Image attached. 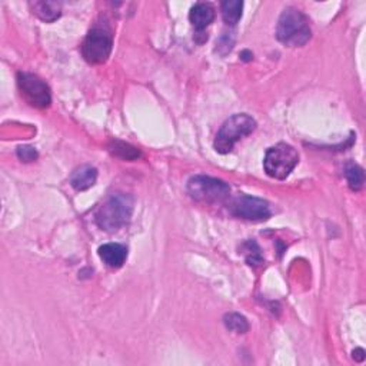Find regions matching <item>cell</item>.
I'll use <instances>...</instances> for the list:
<instances>
[{
	"label": "cell",
	"instance_id": "17",
	"mask_svg": "<svg viewBox=\"0 0 366 366\" xmlns=\"http://www.w3.org/2000/svg\"><path fill=\"white\" fill-rule=\"evenodd\" d=\"M242 250H243V255L246 258V262L250 266H256L261 265L263 262V256L261 254V247L258 246V243L255 241H247L242 245Z\"/></svg>",
	"mask_w": 366,
	"mask_h": 366
},
{
	"label": "cell",
	"instance_id": "18",
	"mask_svg": "<svg viewBox=\"0 0 366 366\" xmlns=\"http://www.w3.org/2000/svg\"><path fill=\"white\" fill-rule=\"evenodd\" d=\"M17 156L23 162H33L37 159V152L32 146H21L17 149Z\"/></svg>",
	"mask_w": 366,
	"mask_h": 366
},
{
	"label": "cell",
	"instance_id": "4",
	"mask_svg": "<svg viewBox=\"0 0 366 366\" xmlns=\"http://www.w3.org/2000/svg\"><path fill=\"white\" fill-rule=\"evenodd\" d=\"M299 163V155L295 148L286 143H278L266 150L263 167L267 176L278 181L286 179Z\"/></svg>",
	"mask_w": 366,
	"mask_h": 366
},
{
	"label": "cell",
	"instance_id": "15",
	"mask_svg": "<svg viewBox=\"0 0 366 366\" xmlns=\"http://www.w3.org/2000/svg\"><path fill=\"white\" fill-rule=\"evenodd\" d=\"M345 176L346 181H348V185L352 190L358 192L363 187V182H365V173L363 169L359 165L355 163H349L345 169Z\"/></svg>",
	"mask_w": 366,
	"mask_h": 366
},
{
	"label": "cell",
	"instance_id": "7",
	"mask_svg": "<svg viewBox=\"0 0 366 366\" xmlns=\"http://www.w3.org/2000/svg\"><path fill=\"white\" fill-rule=\"evenodd\" d=\"M17 86L25 101L37 109L49 108L52 103L50 89L39 76L28 72L17 73Z\"/></svg>",
	"mask_w": 366,
	"mask_h": 366
},
{
	"label": "cell",
	"instance_id": "10",
	"mask_svg": "<svg viewBox=\"0 0 366 366\" xmlns=\"http://www.w3.org/2000/svg\"><path fill=\"white\" fill-rule=\"evenodd\" d=\"M99 258L110 269H119L128 259V247L121 243H106L99 247Z\"/></svg>",
	"mask_w": 366,
	"mask_h": 366
},
{
	"label": "cell",
	"instance_id": "1",
	"mask_svg": "<svg viewBox=\"0 0 366 366\" xmlns=\"http://www.w3.org/2000/svg\"><path fill=\"white\" fill-rule=\"evenodd\" d=\"M134 201L128 194H113L96 212V223L106 232H116L126 226L133 214Z\"/></svg>",
	"mask_w": 366,
	"mask_h": 366
},
{
	"label": "cell",
	"instance_id": "14",
	"mask_svg": "<svg viewBox=\"0 0 366 366\" xmlns=\"http://www.w3.org/2000/svg\"><path fill=\"white\" fill-rule=\"evenodd\" d=\"M109 150L113 153L114 156L122 158L125 161H136L142 156V153L138 148H134L129 143L121 142V141H113L109 145Z\"/></svg>",
	"mask_w": 366,
	"mask_h": 366
},
{
	"label": "cell",
	"instance_id": "9",
	"mask_svg": "<svg viewBox=\"0 0 366 366\" xmlns=\"http://www.w3.org/2000/svg\"><path fill=\"white\" fill-rule=\"evenodd\" d=\"M215 19V9L210 3H196L194 8L190 9L189 13V21L192 26L195 28L196 34L195 39H198L199 36H202L203 42L207 41V34L203 33V30L214 22Z\"/></svg>",
	"mask_w": 366,
	"mask_h": 366
},
{
	"label": "cell",
	"instance_id": "12",
	"mask_svg": "<svg viewBox=\"0 0 366 366\" xmlns=\"http://www.w3.org/2000/svg\"><path fill=\"white\" fill-rule=\"evenodd\" d=\"M96 179H98V170L93 166L85 165L76 169L72 173V178H70V185L76 189V190H88L90 189L94 183Z\"/></svg>",
	"mask_w": 366,
	"mask_h": 366
},
{
	"label": "cell",
	"instance_id": "3",
	"mask_svg": "<svg viewBox=\"0 0 366 366\" xmlns=\"http://www.w3.org/2000/svg\"><path fill=\"white\" fill-rule=\"evenodd\" d=\"M256 129V121L250 118L246 113H238L230 116L219 129L214 146L218 153L226 155V153L232 152L234 146L238 141L247 136Z\"/></svg>",
	"mask_w": 366,
	"mask_h": 366
},
{
	"label": "cell",
	"instance_id": "5",
	"mask_svg": "<svg viewBox=\"0 0 366 366\" xmlns=\"http://www.w3.org/2000/svg\"><path fill=\"white\" fill-rule=\"evenodd\" d=\"M113 34L108 25H96L85 37L82 54L90 65L105 63L112 53Z\"/></svg>",
	"mask_w": 366,
	"mask_h": 366
},
{
	"label": "cell",
	"instance_id": "16",
	"mask_svg": "<svg viewBox=\"0 0 366 366\" xmlns=\"http://www.w3.org/2000/svg\"><path fill=\"white\" fill-rule=\"evenodd\" d=\"M223 322L229 331L236 332V334H245L249 331V323L245 316L239 314H227L223 318Z\"/></svg>",
	"mask_w": 366,
	"mask_h": 366
},
{
	"label": "cell",
	"instance_id": "13",
	"mask_svg": "<svg viewBox=\"0 0 366 366\" xmlns=\"http://www.w3.org/2000/svg\"><path fill=\"white\" fill-rule=\"evenodd\" d=\"M222 16L223 21L227 25H236L241 17H242V10H243V2H239V0H226L221 5Z\"/></svg>",
	"mask_w": 366,
	"mask_h": 366
},
{
	"label": "cell",
	"instance_id": "8",
	"mask_svg": "<svg viewBox=\"0 0 366 366\" xmlns=\"http://www.w3.org/2000/svg\"><path fill=\"white\" fill-rule=\"evenodd\" d=\"M229 212L235 218L250 221V222H263L272 215L269 203L261 198L239 195L229 203Z\"/></svg>",
	"mask_w": 366,
	"mask_h": 366
},
{
	"label": "cell",
	"instance_id": "6",
	"mask_svg": "<svg viewBox=\"0 0 366 366\" xmlns=\"http://www.w3.org/2000/svg\"><path fill=\"white\" fill-rule=\"evenodd\" d=\"M187 194L192 199L203 203H222L230 195V187L226 182L210 178L205 175H198L190 178L187 182Z\"/></svg>",
	"mask_w": 366,
	"mask_h": 366
},
{
	"label": "cell",
	"instance_id": "11",
	"mask_svg": "<svg viewBox=\"0 0 366 366\" xmlns=\"http://www.w3.org/2000/svg\"><path fill=\"white\" fill-rule=\"evenodd\" d=\"M29 8L33 14L46 23L57 21L62 14V5L59 2H52V0H36V2L29 3Z\"/></svg>",
	"mask_w": 366,
	"mask_h": 366
},
{
	"label": "cell",
	"instance_id": "19",
	"mask_svg": "<svg viewBox=\"0 0 366 366\" xmlns=\"http://www.w3.org/2000/svg\"><path fill=\"white\" fill-rule=\"evenodd\" d=\"M354 356H356V359L360 362V360H363L365 359V352H363V349H356V351H354Z\"/></svg>",
	"mask_w": 366,
	"mask_h": 366
},
{
	"label": "cell",
	"instance_id": "2",
	"mask_svg": "<svg viewBox=\"0 0 366 366\" xmlns=\"http://www.w3.org/2000/svg\"><path fill=\"white\" fill-rule=\"evenodd\" d=\"M312 30L307 17L296 8H286L278 22V41L289 48H299L309 42Z\"/></svg>",
	"mask_w": 366,
	"mask_h": 366
}]
</instances>
